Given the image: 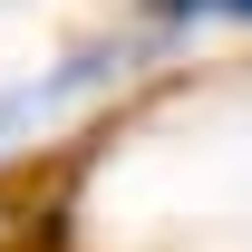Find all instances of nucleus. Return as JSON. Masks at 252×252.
I'll use <instances>...</instances> for the list:
<instances>
[{"label":"nucleus","mask_w":252,"mask_h":252,"mask_svg":"<svg viewBox=\"0 0 252 252\" xmlns=\"http://www.w3.org/2000/svg\"><path fill=\"white\" fill-rule=\"evenodd\" d=\"M20 117H30V97H0V146L20 136Z\"/></svg>","instance_id":"f257e3e1"},{"label":"nucleus","mask_w":252,"mask_h":252,"mask_svg":"<svg viewBox=\"0 0 252 252\" xmlns=\"http://www.w3.org/2000/svg\"><path fill=\"white\" fill-rule=\"evenodd\" d=\"M214 10H233V20H243V30H252V0H214Z\"/></svg>","instance_id":"f03ea898"}]
</instances>
